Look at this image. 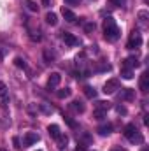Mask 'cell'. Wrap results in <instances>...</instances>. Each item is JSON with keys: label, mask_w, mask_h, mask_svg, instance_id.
I'll return each mask as SVG.
<instances>
[{"label": "cell", "mask_w": 149, "mask_h": 151, "mask_svg": "<svg viewBox=\"0 0 149 151\" xmlns=\"http://www.w3.org/2000/svg\"><path fill=\"white\" fill-rule=\"evenodd\" d=\"M104 35H105V39L109 42H116L119 39V35H121L119 28H117V25H116V21L112 18H105L104 19Z\"/></svg>", "instance_id": "6da1fadb"}, {"label": "cell", "mask_w": 149, "mask_h": 151, "mask_svg": "<svg viewBox=\"0 0 149 151\" xmlns=\"http://www.w3.org/2000/svg\"><path fill=\"white\" fill-rule=\"evenodd\" d=\"M119 90V79H116V77H112V79H109L105 84H104V93L105 95H112V93H116Z\"/></svg>", "instance_id": "7a4b0ae2"}, {"label": "cell", "mask_w": 149, "mask_h": 151, "mask_svg": "<svg viewBox=\"0 0 149 151\" xmlns=\"http://www.w3.org/2000/svg\"><path fill=\"white\" fill-rule=\"evenodd\" d=\"M142 44V37H140V34L139 32H132L130 34V39H128V42H126V47L128 49H135V47H139Z\"/></svg>", "instance_id": "3957f363"}, {"label": "cell", "mask_w": 149, "mask_h": 151, "mask_svg": "<svg viewBox=\"0 0 149 151\" xmlns=\"http://www.w3.org/2000/svg\"><path fill=\"white\" fill-rule=\"evenodd\" d=\"M39 141H40V135H39V134H35V132H27L25 137H23V148L32 146V144H35Z\"/></svg>", "instance_id": "277c9868"}, {"label": "cell", "mask_w": 149, "mask_h": 151, "mask_svg": "<svg viewBox=\"0 0 149 151\" xmlns=\"http://www.w3.org/2000/svg\"><path fill=\"white\" fill-rule=\"evenodd\" d=\"M69 109H70L72 113H75V114H82L84 109H86V106H84L81 100H72V102L69 104Z\"/></svg>", "instance_id": "5b68a950"}, {"label": "cell", "mask_w": 149, "mask_h": 151, "mask_svg": "<svg viewBox=\"0 0 149 151\" xmlns=\"http://www.w3.org/2000/svg\"><path fill=\"white\" fill-rule=\"evenodd\" d=\"M119 99L125 100V102H132V100L135 99V91H133L132 88H123L121 93H119Z\"/></svg>", "instance_id": "8992f818"}, {"label": "cell", "mask_w": 149, "mask_h": 151, "mask_svg": "<svg viewBox=\"0 0 149 151\" xmlns=\"http://www.w3.org/2000/svg\"><path fill=\"white\" fill-rule=\"evenodd\" d=\"M139 88H140L142 93H148V90H149V74L148 72H142L140 81H139Z\"/></svg>", "instance_id": "52a82bcc"}, {"label": "cell", "mask_w": 149, "mask_h": 151, "mask_svg": "<svg viewBox=\"0 0 149 151\" xmlns=\"http://www.w3.org/2000/svg\"><path fill=\"white\" fill-rule=\"evenodd\" d=\"M62 39H63V42L67 46H79V39L75 37V35H72V34H69V32H63Z\"/></svg>", "instance_id": "ba28073f"}, {"label": "cell", "mask_w": 149, "mask_h": 151, "mask_svg": "<svg viewBox=\"0 0 149 151\" xmlns=\"http://www.w3.org/2000/svg\"><path fill=\"white\" fill-rule=\"evenodd\" d=\"M137 18H139V27H140L142 30H146V28H148V25H149V23H148L149 12H148V11H140Z\"/></svg>", "instance_id": "9c48e42d"}, {"label": "cell", "mask_w": 149, "mask_h": 151, "mask_svg": "<svg viewBox=\"0 0 149 151\" xmlns=\"http://www.w3.org/2000/svg\"><path fill=\"white\" fill-rule=\"evenodd\" d=\"M60 83H62V76L58 74V72H53V74L49 76V79H47V86L49 88H56Z\"/></svg>", "instance_id": "30bf717a"}, {"label": "cell", "mask_w": 149, "mask_h": 151, "mask_svg": "<svg viewBox=\"0 0 149 151\" xmlns=\"http://www.w3.org/2000/svg\"><path fill=\"white\" fill-rule=\"evenodd\" d=\"M139 130H137V127H135V123H128L125 128H123V135L126 137V139H130L132 135H135Z\"/></svg>", "instance_id": "8fae6325"}, {"label": "cell", "mask_w": 149, "mask_h": 151, "mask_svg": "<svg viewBox=\"0 0 149 151\" xmlns=\"http://www.w3.org/2000/svg\"><path fill=\"white\" fill-rule=\"evenodd\" d=\"M42 56H44V62H47V63H51V62L56 60V53H54L53 49H49V47H46V49L42 51Z\"/></svg>", "instance_id": "7c38bea8"}, {"label": "cell", "mask_w": 149, "mask_h": 151, "mask_svg": "<svg viewBox=\"0 0 149 151\" xmlns=\"http://www.w3.org/2000/svg\"><path fill=\"white\" fill-rule=\"evenodd\" d=\"M123 67H126V69H135V67H139V60H137L135 56H128V58L123 60Z\"/></svg>", "instance_id": "4fadbf2b"}, {"label": "cell", "mask_w": 149, "mask_h": 151, "mask_svg": "<svg viewBox=\"0 0 149 151\" xmlns=\"http://www.w3.org/2000/svg\"><path fill=\"white\" fill-rule=\"evenodd\" d=\"M62 14H63V18H65L69 23H74L75 19H77V16H75L70 9H67V7H62Z\"/></svg>", "instance_id": "5bb4252c"}, {"label": "cell", "mask_w": 149, "mask_h": 151, "mask_svg": "<svg viewBox=\"0 0 149 151\" xmlns=\"http://www.w3.org/2000/svg\"><path fill=\"white\" fill-rule=\"evenodd\" d=\"M97 132H98L102 137H105V135H109L112 132V125L111 123H104V125H100V127L97 128Z\"/></svg>", "instance_id": "9a60e30c"}, {"label": "cell", "mask_w": 149, "mask_h": 151, "mask_svg": "<svg viewBox=\"0 0 149 151\" xmlns=\"http://www.w3.org/2000/svg\"><path fill=\"white\" fill-rule=\"evenodd\" d=\"M47 132H49V135H51L53 139H58V137L62 135V132H60V127H58V125H49V127H47Z\"/></svg>", "instance_id": "2e32d148"}, {"label": "cell", "mask_w": 149, "mask_h": 151, "mask_svg": "<svg viewBox=\"0 0 149 151\" xmlns=\"http://www.w3.org/2000/svg\"><path fill=\"white\" fill-rule=\"evenodd\" d=\"M46 23L51 25V27H56V25H58V16H56L54 12H47V14H46Z\"/></svg>", "instance_id": "e0dca14e"}, {"label": "cell", "mask_w": 149, "mask_h": 151, "mask_svg": "<svg viewBox=\"0 0 149 151\" xmlns=\"http://www.w3.org/2000/svg\"><path fill=\"white\" fill-rule=\"evenodd\" d=\"M128 141H130L132 144H142V142H144V137H142V134H140V132H137V134H135V135H132Z\"/></svg>", "instance_id": "ac0fdd59"}, {"label": "cell", "mask_w": 149, "mask_h": 151, "mask_svg": "<svg viewBox=\"0 0 149 151\" xmlns=\"http://www.w3.org/2000/svg\"><path fill=\"white\" fill-rule=\"evenodd\" d=\"M79 141L82 142V146H84V148H86V146H90V144L93 142V139H91V135H90V134H81Z\"/></svg>", "instance_id": "d6986e66"}, {"label": "cell", "mask_w": 149, "mask_h": 151, "mask_svg": "<svg viewBox=\"0 0 149 151\" xmlns=\"http://www.w3.org/2000/svg\"><path fill=\"white\" fill-rule=\"evenodd\" d=\"M56 95H58V99H69V97L72 95V90H70V88H63V90H60Z\"/></svg>", "instance_id": "ffe728a7"}, {"label": "cell", "mask_w": 149, "mask_h": 151, "mask_svg": "<svg viewBox=\"0 0 149 151\" xmlns=\"http://www.w3.org/2000/svg\"><path fill=\"white\" fill-rule=\"evenodd\" d=\"M67 141H69V139H67V135H63V134H62V135L56 139V142H58V148H60V150H65V148H67Z\"/></svg>", "instance_id": "44dd1931"}, {"label": "cell", "mask_w": 149, "mask_h": 151, "mask_svg": "<svg viewBox=\"0 0 149 151\" xmlns=\"http://www.w3.org/2000/svg\"><path fill=\"white\" fill-rule=\"evenodd\" d=\"M121 77L123 79H132L133 77V70L132 69H126V67H121Z\"/></svg>", "instance_id": "7402d4cb"}, {"label": "cell", "mask_w": 149, "mask_h": 151, "mask_svg": "<svg viewBox=\"0 0 149 151\" xmlns=\"http://www.w3.org/2000/svg\"><path fill=\"white\" fill-rule=\"evenodd\" d=\"M25 5H27V9L32 11V12H37L39 11V5L34 2V0H25Z\"/></svg>", "instance_id": "603a6c76"}, {"label": "cell", "mask_w": 149, "mask_h": 151, "mask_svg": "<svg viewBox=\"0 0 149 151\" xmlns=\"http://www.w3.org/2000/svg\"><path fill=\"white\" fill-rule=\"evenodd\" d=\"M84 95H86L88 99H95V97H97V91H95V88H91V86H84Z\"/></svg>", "instance_id": "cb8c5ba5"}, {"label": "cell", "mask_w": 149, "mask_h": 151, "mask_svg": "<svg viewBox=\"0 0 149 151\" xmlns=\"http://www.w3.org/2000/svg\"><path fill=\"white\" fill-rule=\"evenodd\" d=\"M95 109H102V111H109V109H111V102H104V100H100V102H97V106H95Z\"/></svg>", "instance_id": "d4e9b609"}, {"label": "cell", "mask_w": 149, "mask_h": 151, "mask_svg": "<svg viewBox=\"0 0 149 151\" xmlns=\"http://www.w3.org/2000/svg\"><path fill=\"white\" fill-rule=\"evenodd\" d=\"M5 97H9V90H7V84L0 81V99H5Z\"/></svg>", "instance_id": "484cf974"}, {"label": "cell", "mask_w": 149, "mask_h": 151, "mask_svg": "<svg viewBox=\"0 0 149 151\" xmlns=\"http://www.w3.org/2000/svg\"><path fill=\"white\" fill-rule=\"evenodd\" d=\"M107 116V111H102V109H95L93 111V118L95 119H104Z\"/></svg>", "instance_id": "4316f807"}, {"label": "cell", "mask_w": 149, "mask_h": 151, "mask_svg": "<svg viewBox=\"0 0 149 151\" xmlns=\"http://www.w3.org/2000/svg\"><path fill=\"white\" fill-rule=\"evenodd\" d=\"M39 109H40L44 114H51L53 111H54V109H53L51 106H47V104H39Z\"/></svg>", "instance_id": "83f0119b"}, {"label": "cell", "mask_w": 149, "mask_h": 151, "mask_svg": "<svg viewBox=\"0 0 149 151\" xmlns=\"http://www.w3.org/2000/svg\"><path fill=\"white\" fill-rule=\"evenodd\" d=\"M14 65H16V67H19V69H27V62H25L23 58H19V56L14 60Z\"/></svg>", "instance_id": "f1b7e54d"}, {"label": "cell", "mask_w": 149, "mask_h": 151, "mask_svg": "<svg viewBox=\"0 0 149 151\" xmlns=\"http://www.w3.org/2000/svg\"><path fill=\"white\" fill-rule=\"evenodd\" d=\"M84 32H86V34L95 32V23H86V25H84Z\"/></svg>", "instance_id": "f546056e"}, {"label": "cell", "mask_w": 149, "mask_h": 151, "mask_svg": "<svg viewBox=\"0 0 149 151\" xmlns=\"http://www.w3.org/2000/svg\"><path fill=\"white\" fill-rule=\"evenodd\" d=\"M65 121H67V125H69L70 128H77V123H75L70 116H65Z\"/></svg>", "instance_id": "4dcf8cb0"}, {"label": "cell", "mask_w": 149, "mask_h": 151, "mask_svg": "<svg viewBox=\"0 0 149 151\" xmlns=\"http://www.w3.org/2000/svg\"><path fill=\"white\" fill-rule=\"evenodd\" d=\"M7 51H9L7 47H0V62H2L4 58H5V55H7Z\"/></svg>", "instance_id": "1f68e13d"}, {"label": "cell", "mask_w": 149, "mask_h": 151, "mask_svg": "<svg viewBox=\"0 0 149 151\" xmlns=\"http://www.w3.org/2000/svg\"><path fill=\"white\" fill-rule=\"evenodd\" d=\"M116 111L119 114H126V107L125 106H116Z\"/></svg>", "instance_id": "d6a6232c"}, {"label": "cell", "mask_w": 149, "mask_h": 151, "mask_svg": "<svg viewBox=\"0 0 149 151\" xmlns=\"http://www.w3.org/2000/svg\"><path fill=\"white\" fill-rule=\"evenodd\" d=\"M111 4H114V5H125L126 0H111Z\"/></svg>", "instance_id": "836d02e7"}, {"label": "cell", "mask_w": 149, "mask_h": 151, "mask_svg": "<svg viewBox=\"0 0 149 151\" xmlns=\"http://www.w3.org/2000/svg\"><path fill=\"white\" fill-rule=\"evenodd\" d=\"M12 142H14V146H16L18 150L21 148V146H19V139H18V137H14V139H12Z\"/></svg>", "instance_id": "e575fe53"}, {"label": "cell", "mask_w": 149, "mask_h": 151, "mask_svg": "<svg viewBox=\"0 0 149 151\" xmlns=\"http://www.w3.org/2000/svg\"><path fill=\"white\" fill-rule=\"evenodd\" d=\"M42 5H44V7H49V5H51V0H42Z\"/></svg>", "instance_id": "d590c367"}, {"label": "cell", "mask_w": 149, "mask_h": 151, "mask_svg": "<svg viewBox=\"0 0 149 151\" xmlns=\"http://www.w3.org/2000/svg\"><path fill=\"white\" fill-rule=\"evenodd\" d=\"M65 2H67V4H72V5H74V4H79L81 0H65Z\"/></svg>", "instance_id": "8d00e7d4"}, {"label": "cell", "mask_w": 149, "mask_h": 151, "mask_svg": "<svg viewBox=\"0 0 149 151\" xmlns=\"http://www.w3.org/2000/svg\"><path fill=\"white\" fill-rule=\"evenodd\" d=\"M74 151H86V148H84V146H79V148H75Z\"/></svg>", "instance_id": "74e56055"}, {"label": "cell", "mask_w": 149, "mask_h": 151, "mask_svg": "<svg viewBox=\"0 0 149 151\" xmlns=\"http://www.w3.org/2000/svg\"><path fill=\"white\" fill-rule=\"evenodd\" d=\"M111 151H126V150H121V148H114V150H111Z\"/></svg>", "instance_id": "f35d334b"}, {"label": "cell", "mask_w": 149, "mask_h": 151, "mask_svg": "<svg viewBox=\"0 0 149 151\" xmlns=\"http://www.w3.org/2000/svg\"><path fill=\"white\" fill-rule=\"evenodd\" d=\"M142 151H149V150H148V148H142Z\"/></svg>", "instance_id": "ab89813d"}, {"label": "cell", "mask_w": 149, "mask_h": 151, "mask_svg": "<svg viewBox=\"0 0 149 151\" xmlns=\"http://www.w3.org/2000/svg\"><path fill=\"white\" fill-rule=\"evenodd\" d=\"M0 151H5V150H0Z\"/></svg>", "instance_id": "60d3db41"}, {"label": "cell", "mask_w": 149, "mask_h": 151, "mask_svg": "<svg viewBox=\"0 0 149 151\" xmlns=\"http://www.w3.org/2000/svg\"><path fill=\"white\" fill-rule=\"evenodd\" d=\"M37 151H40V150H37Z\"/></svg>", "instance_id": "b9f144b4"}]
</instances>
